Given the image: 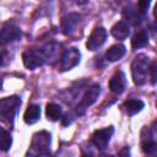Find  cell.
Instances as JSON below:
<instances>
[{
	"label": "cell",
	"instance_id": "cell-1",
	"mask_svg": "<svg viewBox=\"0 0 157 157\" xmlns=\"http://www.w3.org/2000/svg\"><path fill=\"white\" fill-rule=\"evenodd\" d=\"M148 67H150V60L145 54H139L134 59L131 64V72L135 85L141 86L146 82Z\"/></svg>",
	"mask_w": 157,
	"mask_h": 157
},
{
	"label": "cell",
	"instance_id": "cell-2",
	"mask_svg": "<svg viewBox=\"0 0 157 157\" xmlns=\"http://www.w3.org/2000/svg\"><path fill=\"white\" fill-rule=\"evenodd\" d=\"M21 105V99L16 96L0 99V118L5 123H12Z\"/></svg>",
	"mask_w": 157,
	"mask_h": 157
},
{
	"label": "cell",
	"instance_id": "cell-3",
	"mask_svg": "<svg viewBox=\"0 0 157 157\" xmlns=\"http://www.w3.org/2000/svg\"><path fill=\"white\" fill-rule=\"evenodd\" d=\"M22 60L26 67L36 69L45 61V55L43 49H27L22 54Z\"/></svg>",
	"mask_w": 157,
	"mask_h": 157
},
{
	"label": "cell",
	"instance_id": "cell-4",
	"mask_svg": "<svg viewBox=\"0 0 157 157\" xmlns=\"http://www.w3.org/2000/svg\"><path fill=\"white\" fill-rule=\"evenodd\" d=\"M113 132H114L113 126H108V128H104V129L96 130L92 134V137H91L92 139V142L94 144V146L98 150H104L108 146Z\"/></svg>",
	"mask_w": 157,
	"mask_h": 157
},
{
	"label": "cell",
	"instance_id": "cell-5",
	"mask_svg": "<svg viewBox=\"0 0 157 157\" xmlns=\"http://www.w3.org/2000/svg\"><path fill=\"white\" fill-rule=\"evenodd\" d=\"M80 52L76 48H70L64 52L61 60H60V71H67L71 70L74 66H76L80 61Z\"/></svg>",
	"mask_w": 157,
	"mask_h": 157
},
{
	"label": "cell",
	"instance_id": "cell-6",
	"mask_svg": "<svg viewBox=\"0 0 157 157\" xmlns=\"http://www.w3.org/2000/svg\"><path fill=\"white\" fill-rule=\"evenodd\" d=\"M21 38V31L13 23H6L0 29V47H4Z\"/></svg>",
	"mask_w": 157,
	"mask_h": 157
},
{
	"label": "cell",
	"instance_id": "cell-7",
	"mask_svg": "<svg viewBox=\"0 0 157 157\" xmlns=\"http://www.w3.org/2000/svg\"><path fill=\"white\" fill-rule=\"evenodd\" d=\"M107 39V31L103 27H96L90 34L86 47L88 50H97Z\"/></svg>",
	"mask_w": 157,
	"mask_h": 157
},
{
	"label": "cell",
	"instance_id": "cell-8",
	"mask_svg": "<svg viewBox=\"0 0 157 157\" xmlns=\"http://www.w3.org/2000/svg\"><path fill=\"white\" fill-rule=\"evenodd\" d=\"M99 93H101V86H99L98 83L92 85V86L85 92V94H83V97H82V99H81V103H80V108L82 109V113H83V110H85L87 107L92 105V104L97 101Z\"/></svg>",
	"mask_w": 157,
	"mask_h": 157
},
{
	"label": "cell",
	"instance_id": "cell-9",
	"mask_svg": "<svg viewBox=\"0 0 157 157\" xmlns=\"http://www.w3.org/2000/svg\"><path fill=\"white\" fill-rule=\"evenodd\" d=\"M126 87V77L123 71H117L109 80V88L113 93L120 94Z\"/></svg>",
	"mask_w": 157,
	"mask_h": 157
},
{
	"label": "cell",
	"instance_id": "cell-10",
	"mask_svg": "<svg viewBox=\"0 0 157 157\" xmlns=\"http://www.w3.org/2000/svg\"><path fill=\"white\" fill-rule=\"evenodd\" d=\"M49 145H50V135L43 131L34 135L32 141V150L36 152H45L48 151Z\"/></svg>",
	"mask_w": 157,
	"mask_h": 157
},
{
	"label": "cell",
	"instance_id": "cell-11",
	"mask_svg": "<svg viewBox=\"0 0 157 157\" xmlns=\"http://www.w3.org/2000/svg\"><path fill=\"white\" fill-rule=\"evenodd\" d=\"M80 18H81V16L78 13H69V15H66L63 18V21H61V29H63V32L66 36H69L72 32H75L76 27L78 26Z\"/></svg>",
	"mask_w": 157,
	"mask_h": 157
},
{
	"label": "cell",
	"instance_id": "cell-12",
	"mask_svg": "<svg viewBox=\"0 0 157 157\" xmlns=\"http://www.w3.org/2000/svg\"><path fill=\"white\" fill-rule=\"evenodd\" d=\"M130 33V29H129V25L125 22V21H119L117 22L113 27H112V36L119 40H124L128 38Z\"/></svg>",
	"mask_w": 157,
	"mask_h": 157
},
{
	"label": "cell",
	"instance_id": "cell-13",
	"mask_svg": "<svg viewBox=\"0 0 157 157\" xmlns=\"http://www.w3.org/2000/svg\"><path fill=\"white\" fill-rule=\"evenodd\" d=\"M40 107L38 104H29L23 114V120L26 124H34L39 120Z\"/></svg>",
	"mask_w": 157,
	"mask_h": 157
},
{
	"label": "cell",
	"instance_id": "cell-14",
	"mask_svg": "<svg viewBox=\"0 0 157 157\" xmlns=\"http://www.w3.org/2000/svg\"><path fill=\"white\" fill-rule=\"evenodd\" d=\"M141 146H142V151L147 156H150V157H155L156 156V153H157V144L153 140V136L150 132V130H147V139H142Z\"/></svg>",
	"mask_w": 157,
	"mask_h": 157
},
{
	"label": "cell",
	"instance_id": "cell-15",
	"mask_svg": "<svg viewBox=\"0 0 157 157\" xmlns=\"http://www.w3.org/2000/svg\"><path fill=\"white\" fill-rule=\"evenodd\" d=\"M125 52H126V49H125V47L123 44H114L107 50L105 59L108 61H117V60H119V59H121L124 56Z\"/></svg>",
	"mask_w": 157,
	"mask_h": 157
},
{
	"label": "cell",
	"instance_id": "cell-16",
	"mask_svg": "<svg viewBox=\"0 0 157 157\" xmlns=\"http://www.w3.org/2000/svg\"><path fill=\"white\" fill-rule=\"evenodd\" d=\"M144 102L140 99H129L123 104V108L128 115H135L144 108Z\"/></svg>",
	"mask_w": 157,
	"mask_h": 157
},
{
	"label": "cell",
	"instance_id": "cell-17",
	"mask_svg": "<svg viewBox=\"0 0 157 157\" xmlns=\"http://www.w3.org/2000/svg\"><path fill=\"white\" fill-rule=\"evenodd\" d=\"M148 42V34H147V31L146 29H140L135 33V36L132 37L131 39V45L134 49H139V48H142L147 44Z\"/></svg>",
	"mask_w": 157,
	"mask_h": 157
},
{
	"label": "cell",
	"instance_id": "cell-18",
	"mask_svg": "<svg viewBox=\"0 0 157 157\" xmlns=\"http://www.w3.org/2000/svg\"><path fill=\"white\" fill-rule=\"evenodd\" d=\"M45 113H47L48 119H50L52 121H56L61 117V107L59 104H55V103H48Z\"/></svg>",
	"mask_w": 157,
	"mask_h": 157
},
{
	"label": "cell",
	"instance_id": "cell-19",
	"mask_svg": "<svg viewBox=\"0 0 157 157\" xmlns=\"http://www.w3.org/2000/svg\"><path fill=\"white\" fill-rule=\"evenodd\" d=\"M123 16L124 18L132 26H136L140 23L141 21V15H140V11L139 10H131V9H125L124 12H123ZM126 22V23H128Z\"/></svg>",
	"mask_w": 157,
	"mask_h": 157
},
{
	"label": "cell",
	"instance_id": "cell-20",
	"mask_svg": "<svg viewBox=\"0 0 157 157\" xmlns=\"http://www.w3.org/2000/svg\"><path fill=\"white\" fill-rule=\"evenodd\" d=\"M12 145V137L11 135L4 129L0 128V150L2 151H9Z\"/></svg>",
	"mask_w": 157,
	"mask_h": 157
},
{
	"label": "cell",
	"instance_id": "cell-21",
	"mask_svg": "<svg viewBox=\"0 0 157 157\" xmlns=\"http://www.w3.org/2000/svg\"><path fill=\"white\" fill-rule=\"evenodd\" d=\"M148 70L151 71V81H152V83H156V61H152V64L150 65Z\"/></svg>",
	"mask_w": 157,
	"mask_h": 157
},
{
	"label": "cell",
	"instance_id": "cell-22",
	"mask_svg": "<svg viewBox=\"0 0 157 157\" xmlns=\"http://www.w3.org/2000/svg\"><path fill=\"white\" fill-rule=\"evenodd\" d=\"M137 6H139V11L140 12H145L146 10H147V7L150 6V1H140L139 4H137Z\"/></svg>",
	"mask_w": 157,
	"mask_h": 157
},
{
	"label": "cell",
	"instance_id": "cell-23",
	"mask_svg": "<svg viewBox=\"0 0 157 157\" xmlns=\"http://www.w3.org/2000/svg\"><path fill=\"white\" fill-rule=\"evenodd\" d=\"M36 157H50V155L48 153V151H45V152H37Z\"/></svg>",
	"mask_w": 157,
	"mask_h": 157
},
{
	"label": "cell",
	"instance_id": "cell-24",
	"mask_svg": "<svg viewBox=\"0 0 157 157\" xmlns=\"http://www.w3.org/2000/svg\"><path fill=\"white\" fill-rule=\"evenodd\" d=\"M81 157H91V156H90V155H86V153H83Z\"/></svg>",
	"mask_w": 157,
	"mask_h": 157
},
{
	"label": "cell",
	"instance_id": "cell-25",
	"mask_svg": "<svg viewBox=\"0 0 157 157\" xmlns=\"http://www.w3.org/2000/svg\"><path fill=\"white\" fill-rule=\"evenodd\" d=\"M1 85H2V80H1V77H0V88H1Z\"/></svg>",
	"mask_w": 157,
	"mask_h": 157
},
{
	"label": "cell",
	"instance_id": "cell-26",
	"mask_svg": "<svg viewBox=\"0 0 157 157\" xmlns=\"http://www.w3.org/2000/svg\"><path fill=\"white\" fill-rule=\"evenodd\" d=\"M105 157H110V156H105Z\"/></svg>",
	"mask_w": 157,
	"mask_h": 157
}]
</instances>
